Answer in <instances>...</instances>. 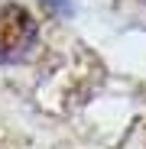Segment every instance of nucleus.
I'll return each mask as SVG.
<instances>
[{"mask_svg":"<svg viewBox=\"0 0 146 149\" xmlns=\"http://www.w3.org/2000/svg\"><path fill=\"white\" fill-rule=\"evenodd\" d=\"M42 3H49V7H52V10H62V13H65V10L71 7L68 0H42Z\"/></svg>","mask_w":146,"mask_h":149,"instance_id":"nucleus-2","label":"nucleus"},{"mask_svg":"<svg viewBox=\"0 0 146 149\" xmlns=\"http://www.w3.org/2000/svg\"><path fill=\"white\" fill-rule=\"evenodd\" d=\"M39 26L23 3H0V62H23L36 45Z\"/></svg>","mask_w":146,"mask_h":149,"instance_id":"nucleus-1","label":"nucleus"}]
</instances>
